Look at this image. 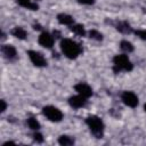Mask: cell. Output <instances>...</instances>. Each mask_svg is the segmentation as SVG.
<instances>
[{
	"instance_id": "5b68a950",
	"label": "cell",
	"mask_w": 146,
	"mask_h": 146,
	"mask_svg": "<svg viewBox=\"0 0 146 146\" xmlns=\"http://www.w3.org/2000/svg\"><path fill=\"white\" fill-rule=\"evenodd\" d=\"M27 55H29V58H30V60L32 62V64L34 66H36V67H44V66H47V60L42 56V54H40L38 51H34V50H29Z\"/></svg>"
},
{
	"instance_id": "44dd1931",
	"label": "cell",
	"mask_w": 146,
	"mask_h": 146,
	"mask_svg": "<svg viewBox=\"0 0 146 146\" xmlns=\"http://www.w3.org/2000/svg\"><path fill=\"white\" fill-rule=\"evenodd\" d=\"M33 139H34L36 143H42V141H43V136H42L41 133H39V132H35V133L33 135Z\"/></svg>"
},
{
	"instance_id": "4fadbf2b",
	"label": "cell",
	"mask_w": 146,
	"mask_h": 146,
	"mask_svg": "<svg viewBox=\"0 0 146 146\" xmlns=\"http://www.w3.org/2000/svg\"><path fill=\"white\" fill-rule=\"evenodd\" d=\"M11 34H13L15 38L19 39V40H24V39L27 36V32H26L23 27H21V26L14 27V29L11 30Z\"/></svg>"
},
{
	"instance_id": "8992f818",
	"label": "cell",
	"mask_w": 146,
	"mask_h": 146,
	"mask_svg": "<svg viewBox=\"0 0 146 146\" xmlns=\"http://www.w3.org/2000/svg\"><path fill=\"white\" fill-rule=\"evenodd\" d=\"M121 99L127 106L132 107V108L136 107L138 105V103H139L137 95L135 92H132V91H123L122 95H121Z\"/></svg>"
},
{
	"instance_id": "9c48e42d",
	"label": "cell",
	"mask_w": 146,
	"mask_h": 146,
	"mask_svg": "<svg viewBox=\"0 0 146 146\" xmlns=\"http://www.w3.org/2000/svg\"><path fill=\"white\" fill-rule=\"evenodd\" d=\"M68 104L73 107V108H80L83 107L87 104V98L83 97L82 95H76V96H72L68 98Z\"/></svg>"
},
{
	"instance_id": "d6986e66",
	"label": "cell",
	"mask_w": 146,
	"mask_h": 146,
	"mask_svg": "<svg viewBox=\"0 0 146 146\" xmlns=\"http://www.w3.org/2000/svg\"><path fill=\"white\" fill-rule=\"evenodd\" d=\"M89 36H90L91 39L97 40V41L103 40V34H102L100 32H98L97 30H90V31H89Z\"/></svg>"
},
{
	"instance_id": "6da1fadb",
	"label": "cell",
	"mask_w": 146,
	"mask_h": 146,
	"mask_svg": "<svg viewBox=\"0 0 146 146\" xmlns=\"http://www.w3.org/2000/svg\"><path fill=\"white\" fill-rule=\"evenodd\" d=\"M60 49L63 54L70 59H75L82 52L81 46L71 39H63L60 41Z\"/></svg>"
},
{
	"instance_id": "7c38bea8",
	"label": "cell",
	"mask_w": 146,
	"mask_h": 146,
	"mask_svg": "<svg viewBox=\"0 0 146 146\" xmlns=\"http://www.w3.org/2000/svg\"><path fill=\"white\" fill-rule=\"evenodd\" d=\"M16 2L21 6V7H24V8H27L30 10H38L39 9V6L36 2H33L32 0H16Z\"/></svg>"
},
{
	"instance_id": "30bf717a",
	"label": "cell",
	"mask_w": 146,
	"mask_h": 146,
	"mask_svg": "<svg viewBox=\"0 0 146 146\" xmlns=\"http://www.w3.org/2000/svg\"><path fill=\"white\" fill-rule=\"evenodd\" d=\"M1 52H2L3 57L9 59V60L16 58V56H17V51H16L15 47L11 44H2L1 46Z\"/></svg>"
},
{
	"instance_id": "e0dca14e",
	"label": "cell",
	"mask_w": 146,
	"mask_h": 146,
	"mask_svg": "<svg viewBox=\"0 0 146 146\" xmlns=\"http://www.w3.org/2000/svg\"><path fill=\"white\" fill-rule=\"evenodd\" d=\"M26 123H27V125H29V128L30 129H32V130H39L40 128H41V125H40V122L36 120V119H34V117H29L27 119V121H26Z\"/></svg>"
},
{
	"instance_id": "ba28073f",
	"label": "cell",
	"mask_w": 146,
	"mask_h": 146,
	"mask_svg": "<svg viewBox=\"0 0 146 146\" xmlns=\"http://www.w3.org/2000/svg\"><path fill=\"white\" fill-rule=\"evenodd\" d=\"M74 89L75 91L79 94V95H82L83 97L86 98H89L92 96V89L90 86H88L87 83H83V82H79L74 86Z\"/></svg>"
},
{
	"instance_id": "9a60e30c",
	"label": "cell",
	"mask_w": 146,
	"mask_h": 146,
	"mask_svg": "<svg viewBox=\"0 0 146 146\" xmlns=\"http://www.w3.org/2000/svg\"><path fill=\"white\" fill-rule=\"evenodd\" d=\"M58 143L62 146H70V145H73L74 144V138L71 137V136H67V135H62L58 138Z\"/></svg>"
},
{
	"instance_id": "277c9868",
	"label": "cell",
	"mask_w": 146,
	"mask_h": 146,
	"mask_svg": "<svg viewBox=\"0 0 146 146\" xmlns=\"http://www.w3.org/2000/svg\"><path fill=\"white\" fill-rule=\"evenodd\" d=\"M42 114L51 122H59L63 120V113L60 110H58L55 106L48 105L42 108Z\"/></svg>"
},
{
	"instance_id": "7a4b0ae2",
	"label": "cell",
	"mask_w": 146,
	"mask_h": 146,
	"mask_svg": "<svg viewBox=\"0 0 146 146\" xmlns=\"http://www.w3.org/2000/svg\"><path fill=\"white\" fill-rule=\"evenodd\" d=\"M133 65L130 62L129 57L127 55H116L113 58V71L115 73H119L121 71H125V72H130L132 71Z\"/></svg>"
},
{
	"instance_id": "603a6c76",
	"label": "cell",
	"mask_w": 146,
	"mask_h": 146,
	"mask_svg": "<svg viewBox=\"0 0 146 146\" xmlns=\"http://www.w3.org/2000/svg\"><path fill=\"white\" fill-rule=\"evenodd\" d=\"M0 103H1V112H5L6 108H7V104H6V102H5L3 99H1Z\"/></svg>"
},
{
	"instance_id": "3957f363",
	"label": "cell",
	"mask_w": 146,
	"mask_h": 146,
	"mask_svg": "<svg viewBox=\"0 0 146 146\" xmlns=\"http://www.w3.org/2000/svg\"><path fill=\"white\" fill-rule=\"evenodd\" d=\"M86 124L89 127L91 133L96 138H102L104 133V123L102 119H99L96 115H89L86 119Z\"/></svg>"
},
{
	"instance_id": "cb8c5ba5",
	"label": "cell",
	"mask_w": 146,
	"mask_h": 146,
	"mask_svg": "<svg viewBox=\"0 0 146 146\" xmlns=\"http://www.w3.org/2000/svg\"><path fill=\"white\" fill-rule=\"evenodd\" d=\"M144 110H145V112H146V103H145V105H144Z\"/></svg>"
},
{
	"instance_id": "2e32d148",
	"label": "cell",
	"mask_w": 146,
	"mask_h": 146,
	"mask_svg": "<svg viewBox=\"0 0 146 146\" xmlns=\"http://www.w3.org/2000/svg\"><path fill=\"white\" fill-rule=\"evenodd\" d=\"M71 31L73 33H75L76 35H79V36H84V34H86V30H84L83 25H81V24L72 25L71 26Z\"/></svg>"
},
{
	"instance_id": "52a82bcc",
	"label": "cell",
	"mask_w": 146,
	"mask_h": 146,
	"mask_svg": "<svg viewBox=\"0 0 146 146\" xmlns=\"http://www.w3.org/2000/svg\"><path fill=\"white\" fill-rule=\"evenodd\" d=\"M38 41H39V44H40V46H42V47H44V48H47V49H50V48H52V46H54L55 39H54V36H52L50 33H48V32H42V33L40 34Z\"/></svg>"
},
{
	"instance_id": "7402d4cb",
	"label": "cell",
	"mask_w": 146,
	"mask_h": 146,
	"mask_svg": "<svg viewBox=\"0 0 146 146\" xmlns=\"http://www.w3.org/2000/svg\"><path fill=\"white\" fill-rule=\"evenodd\" d=\"M78 2H79V3H82V5H88V6H90V5H94V3H95V0H78Z\"/></svg>"
},
{
	"instance_id": "ac0fdd59",
	"label": "cell",
	"mask_w": 146,
	"mask_h": 146,
	"mask_svg": "<svg viewBox=\"0 0 146 146\" xmlns=\"http://www.w3.org/2000/svg\"><path fill=\"white\" fill-rule=\"evenodd\" d=\"M120 47H121V49H122L123 51H125V52H132V51H133V46H132V43L129 42V41H127V40L121 41Z\"/></svg>"
},
{
	"instance_id": "ffe728a7",
	"label": "cell",
	"mask_w": 146,
	"mask_h": 146,
	"mask_svg": "<svg viewBox=\"0 0 146 146\" xmlns=\"http://www.w3.org/2000/svg\"><path fill=\"white\" fill-rule=\"evenodd\" d=\"M136 35L139 36L141 40H146V30H136Z\"/></svg>"
},
{
	"instance_id": "5bb4252c",
	"label": "cell",
	"mask_w": 146,
	"mask_h": 146,
	"mask_svg": "<svg viewBox=\"0 0 146 146\" xmlns=\"http://www.w3.org/2000/svg\"><path fill=\"white\" fill-rule=\"evenodd\" d=\"M116 30L122 33H131L132 32V27L129 25L128 22H119L116 25Z\"/></svg>"
},
{
	"instance_id": "8fae6325",
	"label": "cell",
	"mask_w": 146,
	"mask_h": 146,
	"mask_svg": "<svg viewBox=\"0 0 146 146\" xmlns=\"http://www.w3.org/2000/svg\"><path fill=\"white\" fill-rule=\"evenodd\" d=\"M57 21L59 24L62 25H72L74 23V18L71 16V15H67V14H58L57 15Z\"/></svg>"
}]
</instances>
